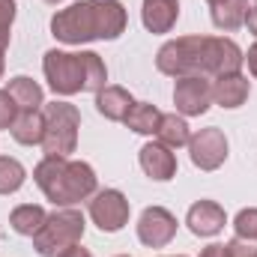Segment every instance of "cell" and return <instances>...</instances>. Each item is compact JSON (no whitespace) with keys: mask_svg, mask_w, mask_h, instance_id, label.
<instances>
[{"mask_svg":"<svg viewBox=\"0 0 257 257\" xmlns=\"http://www.w3.org/2000/svg\"><path fill=\"white\" fill-rule=\"evenodd\" d=\"M15 0H0V45L6 48L9 45V36H12V21H15Z\"/></svg>","mask_w":257,"mask_h":257,"instance_id":"cb8c5ba5","label":"cell"},{"mask_svg":"<svg viewBox=\"0 0 257 257\" xmlns=\"http://www.w3.org/2000/svg\"><path fill=\"white\" fill-rule=\"evenodd\" d=\"M33 180L54 206H75L81 200H90L99 186L96 171L87 162H75L66 156H45L33 168Z\"/></svg>","mask_w":257,"mask_h":257,"instance_id":"277c9868","label":"cell"},{"mask_svg":"<svg viewBox=\"0 0 257 257\" xmlns=\"http://www.w3.org/2000/svg\"><path fill=\"white\" fill-rule=\"evenodd\" d=\"M126 6L117 0H78L51 15V33L57 42L66 45L120 39L126 33Z\"/></svg>","mask_w":257,"mask_h":257,"instance_id":"7a4b0ae2","label":"cell"},{"mask_svg":"<svg viewBox=\"0 0 257 257\" xmlns=\"http://www.w3.org/2000/svg\"><path fill=\"white\" fill-rule=\"evenodd\" d=\"M15 117H18V105H15V99H12L6 90H0V128H12Z\"/></svg>","mask_w":257,"mask_h":257,"instance_id":"d4e9b609","label":"cell"},{"mask_svg":"<svg viewBox=\"0 0 257 257\" xmlns=\"http://www.w3.org/2000/svg\"><path fill=\"white\" fill-rule=\"evenodd\" d=\"M224 248H227V257H257V242H245V239H230V242H224Z\"/></svg>","mask_w":257,"mask_h":257,"instance_id":"484cf974","label":"cell"},{"mask_svg":"<svg viewBox=\"0 0 257 257\" xmlns=\"http://www.w3.org/2000/svg\"><path fill=\"white\" fill-rule=\"evenodd\" d=\"M138 162H141L144 174H147L150 180H156V183H168V180L177 177V156H174V150L165 147L162 141L144 144L141 153H138Z\"/></svg>","mask_w":257,"mask_h":257,"instance_id":"8fae6325","label":"cell"},{"mask_svg":"<svg viewBox=\"0 0 257 257\" xmlns=\"http://www.w3.org/2000/svg\"><path fill=\"white\" fill-rule=\"evenodd\" d=\"M128 206L126 194L120 189H102L90 197V218L102 233H117L128 224Z\"/></svg>","mask_w":257,"mask_h":257,"instance_id":"52a82bcc","label":"cell"},{"mask_svg":"<svg viewBox=\"0 0 257 257\" xmlns=\"http://www.w3.org/2000/svg\"><path fill=\"white\" fill-rule=\"evenodd\" d=\"M12 138L21 147H42L45 138V114L42 111H18L15 123H12Z\"/></svg>","mask_w":257,"mask_h":257,"instance_id":"e0dca14e","label":"cell"},{"mask_svg":"<svg viewBox=\"0 0 257 257\" xmlns=\"http://www.w3.org/2000/svg\"><path fill=\"white\" fill-rule=\"evenodd\" d=\"M186 224H189V230H192L194 236H203L206 239V236H215V233L224 230L227 215H224V209L215 200H197V203L189 206Z\"/></svg>","mask_w":257,"mask_h":257,"instance_id":"7c38bea8","label":"cell"},{"mask_svg":"<svg viewBox=\"0 0 257 257\" xmlns=\"http://www.w3.org/2000/svg\"><path fill=\"white\" fill-rule=\"evenodd\" d=\"M45 114V138H42V150L45 156H72L78 147V128H81V111L69 102H51L42 105Z\"/></svg>","mask_w":257,"mask_h":257,"instance_id":"8992f818","label":"cell"},{"mask_svg":"<svg viewBox=\"0 0 257 257\" xmlns=\"http://www.w3.org/2000/svg\"><path fill=\"white\" fill-rule=\"evenodd\" d=\"M42 72L48 87L57 96L75 93H99L108 87V66L96 51H57L51 48L42 60Z\"/></svg>","mask_w":257,"mask_h":257,"instance_id":"3957f363","label":"cell"},{"mask_svg":"<svg viewBox=\"0 0 257 257\" xmlns=\"http://www.w3.org/2000/svg\"><path fill=\"white\" fill-rule=\"evenodd\" d=\"M177 257H186V254H177Z\"/></svg>","mask_w":257,"mask_h":257,"instance_id":"836d02e7","label":"cell"},{"mask_svg":"<svg viewBox=\"0 0 257 257\" xmlns=\"http://www.w3.org/2000/svg\"><path fill=\"white\" fill-rule=\"evenodd\" d=\"M135 108V99L126 87H117V84H108L96 93V111L111 120V123H123L128 117V111Z\"/></svg>","mask_w":257,"mask_h":257,"instance_id":"9a60e30c","label":"cell"},{"mask_svg":"<svg viewBox=\"0 0 257 257\" xmlns=\"http://www.w3.org/2000/svg\"><path fill=\"white\" fill-rule=\"evenodd\" d=\"M180 18V0H144L141 21L150 33H171Z\"/></svg>","mask_w":257,"mask_h":257,"instance_id":"5bb4252c","label":"cell"},{"mask_svg":"<svg viewBox=\"0 0 257 257\" xmlns=\"http://www.w3.org/2000/svg\"><path fill=\"white\" fill-rule=\"evenodd\" d=\"M177 236V215L165 206H147L138 218V239L147 248H165Z\"/></svg>","mask_w":257,"mask_h":257,"instance_id":"9c48e42d","label":"cell"},{"mask_svg":"<svg viewBox=\"0 0 257 257\" xmlns=\"http://www.w3.org/2000/svg\"><path fill=\"white\" fill-rule=\"evenodd\" d=\"M174 105H177V111L183 117H200V114H206L209 105H212V81L200 78V75L177 78Z\"/></svg>","mask_w":257,"mask_h":257,"instance_id":"30bf717a","label":"cell"},{"mask_svg":"<svg viewBox=\"0 0 257 257\" xmlns=\"http://www.w3.org/2000/svg\"><path fill=\"white\" fill-rule=\"evenodd\" d=\"M57 257H93V251H87L81 242H75V245H69L66 251H60Z\"/></svg>","mask_w":257,"mask_h":257,"instance_id":"4316f807","label":"cell"},{"mask_svg":"<svg viewBox=\"0 0 257 257\" xmlns=\"http://www.w3.org/2000/svg\"><path fill=\"white\" fill-rule=\"evenodd\" d=\"M120 257H128V254H120Z\"/></svg>","mask_w":257,"mask_h":257,"instance_id":"e575fe53","label":"cell"},{"mask_svg":"<svg viewBox=\"0 0 257 257\" xmlns=\"http://www.w3.org/2000/svg\"><path fill=\"white\" fill-rule=\"evenodd\" d=\"M6 93L15 99L18 111H42V105H45V93H42V87H39L33 78H27V75H15V78H9V81H6Z\"/></svg>","mask_w":257,"mask_h":257,"instance_id":"2e32d148","label":"cell"},{"mask_svg":"<svg viewBox=\"0 0 257 257\" xmlns=\"http://www.w3.org/2000/svg\"><path fill=\"white\" fill-rule=\"evenodd\" d=\"M254 3H257V0H254Z\"/></svg>","mask_w":257,"mask_h":257,"instance_id":"d590c367","label":"cell"},{"mask_svg":"<svg viewBox=\"0 0 257 257\" xmlns=\"http://www.w3.org/2000/svg\"><path fill=\"white\" fill-rule=\"evenodd\" d=\"M27 180V171L18 159L0 156V194H15Z\"/></svg>","mask_w":257,"mask_h":257,"instance_id":"7402d4cb","label":"cell"},{"mask_svg":"<svg viewBox=\"0 0 257 257\" xmlns=\"http://www.w3.org/2000/svg\"><path fill=\"white\" fill-rule=\"evenodd\" d=\"M189 156H192V165L200 171H218L224 162H227V138L218 126H206L200 132H194L192 141H189Z\"/></svg>","mask_w":257,"mask_h":257,"instance_id":"ba28073f","label":"cell"},{"mask_svg":"<svg viewBox=\"0 0 257 257\" xmlns=\"http://www.w3.org/2000/svg\"><path fill=\"white\" fill-rule=\"evenodd\" d=\"M245 63H248V72L257 78V39H254V45L248 48V54H245Z\"/></svg>","mask_w":257,"mask_h":257,"instance_id":"83f0119b","label":"cell"},{"mask_svg":"<svg viewBox=\"0 0 257 257\" xmlns=\"http://www.w3.org/2000/svg\"><path fill=\"white\" fill-rule=\"evenodd\" d=\"M156 141H162L165 147L171 150H180V147H189L192 141V132L183 114H162L159 128H156Z\"/></svg>","mask_w":257,"mask_h":257,"instance_id":"d6986e66","label":"cell"},{"mask_svg":"<svg viewBox=\"0 0 257 257\" xmlns=\"http://www.w3.org/2000/svg\"><path fill=\"white\" fill-rule=\"evenodd\" d=\"M248 93H251V81L242 72H230V75H221L212 81V102L227 111L242 108L248 102Z\"/></svg>","mask_w":257,"mask_h":257,"instance_id":"4fadbf2b","label":"cell"},{"mask_svg":"<svg viewBox=\"0 0 257 257\" xmlns=\"http://www.w3.org/2000/svg\"><path fill=\"white\" fill-rule=\"evenodd\" d=\"M81 236H84V215L72 206H57L30 239L39 257H57L69 245L81 242Z\"/></svg>","mask_w":257,"mask_h":257,"instance_id":"5b68a950","label":"cell"},{"mask_svg":"<svg viewBox=\"0 0 257 257\" xmlns=\"http://www.w3.org/2000/svg\"><path fill=\"white\" fill-rule=\"evenodd\" d=\"M248 0H221L212 6V24L224 33H233L239 27H245V18H248Z\"/></svg>","mask_w":257,"mask_h":257,"instance_id":"ac0fdd59","label":"cell"},{"mask_svg":"<svg viewBox=\"0 0 257 257\" xmlns=\"http://www.w3.org/2000/svg\"><path fill=\"white\" fill-rule=\"evenodd\" d=\"M45 3H54V6H57V3H63V0H45Z\"/></svg>","mask_w":257,"mask_h":257,"instance_id":"d6a6232c","label":"cell"},{"mask_svg":"<svg viewBox=\"0 0 257 257\" xmlns=\"http://www.w3.org/2000/svg\"><path fill=\"white\" fill-rule=\"evenodd\" d=\"M242 63V48L227 36H180L165 42L156 54V69L171 78H221L239 72Z\"/></svg>","mask_w":257,"mask_h":257,"instance_id":"6da1fadb","label":"cell"},{"mask_svg":"<svg viewBox=\"0 0 257 257\" xmlns=\"http://www.w3.org/2000/svg\"><path fill=\"white\" fill-rule=\"evenodd\" d=\"M233 230H236V239L257 242V206H248V209H239V212H236Z\"/></svg>","mask_w":257,"mask_h":257,"instance_id":"603a6c76","label":"cell"},{"mask_svg":"<svg viewBox=\"0 0 257 257\" xmlns=\"http://www.w3.org/2000/svg\"><path fill=\"white\" fill-rule=\"evenodd\" d=\"M206 3H209V6H215V3H221V0H206Z\"/></svg>","mask_w":257,"mask_h":257,"instance_id":"1f68e13d","label":"cell"},{"mask_svg":"<svg viewBox=\"0 0 257 257\" xmlns=\"http://www.w3.org/2000/svg\"><path fill=\"white\" fill-rule=\"evenodd\" d=\"M45 218H48V212L39 203H21V206H15L9 212V227L15 233H21V236H33L45 224Z\"/></svg>","mask_w":257,"mask_h":257,"instance_id":"ffe728a7","label":"cell"},{"mask_svg":"<svg viewBox=\"0 0 257 257\" xmlns=\"http://www.w3.org/2000/svg\"><path fill=\"white\" fill-rule=\"evenodd\" d=\"M3 54H6V48L0 45V78H3V69H6V57H3Z\"/></svg>","mask_w":257,"mask_h":257,"instance_id":"4dcf8cb0","label":"cell"},{"mask_svg":"<svg viewBox=\"0 0 257 257\" xmlns=\"http://www.w3.org/2000/svg\"><path fill=\"white\" fill-rule=\"evenodd\" d=\"M159 120H162V111L150 102H135V108L128 111V117L123 120L135 135H156L159 128Z\"/></svg>","mask_w":257,"mask_h":257,"instance_id":"44dd1931","label":"cell"},{"mask_svg":"<svg viewBox=\"0 0 257 257\" xmlns=\"http://www.w3.org/2000/svg\"><path fill=\"white\" fill-rule=\"evenodd\" d=\"M200 257H227V248L224 245H206L200 251Z\"/></svg>","mask_w":257,"mask_h":257,"instance_id":"f1b7e54d","label":"cell"},{"mask_svg":"<svg viewBox=\"0 0 257 257\" xmlns=\"http://www.w3.org/2000/svg\"><path fill=\"white\" fill-rule=\"evenodd\" d=\"M245 24H248V30H251V33L257 36V3L251 6V9H248V18H245Z\"/></svg>","mask_w":257,"mask_h":257,"instance_id":"f546056e","label":"cell"}]
</instances>
